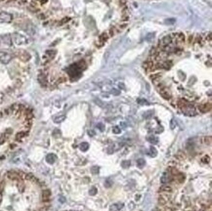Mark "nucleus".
I'll list each match as a JSON object with an SVG mask.
<instances>
[{"label":"nucleus","mask_w":212,"mask_h":211,"mask_svg":"<svg viewBox=\"0 0 212 211\" xmlns=\"http://www.w3.org/2000/svg\"><path fill=\"white\" fill-rule=\"evenodd\" d=\"M11 38H12V42L16 44V45H26V44H28L29 42L28 37L19 33V32H15V33L12 34Z\"/></svg>","instance_id":"obj_1"},{"label":"nucleus","mask_w":212,"mask_h":211,"mask_svg":"<svg viewBox=\"0 0 212 211\" xmlns=\"http://www.w3.org/2000/svg\"><path fill=\"white\" fill-rule=\"evenodd\" d=\"M156 87H157V90H158V92H159L160 96H161L163 99L168 101V100H170V99L172 98L171 92H170L169 89L167 88L163 83H158L156 85Z\"/></svg>","instance_id":"obj_2"},{"label":"nucleus","mask_w":212,"mask_h":211,"mask_svg":"<svg viewBox=\"0 0 212 211\" xmlns=\"http://www.w3.org/2000/svg\"><path fill=\"white\" fill-rule=\"evenodd\" d=\"M171 200V195L170 193H161L158 197V204L161 206L168 204V202Z\"/></svg>","instance_id":"obj_3"},{"label":"nucleus","mask_w":212,"mask_h":211,"mask_svg":"<svg viewBox=\"0 0 212 211\" xmlns=\"http://www.w3.org/2000/svg\"><path fill=\"white\" fill-rule=\"evenodd\" d=\"M183 111L184 115H188V116H194L196 115V109H194V107L192 105L191 103L189 104L188 106L186 107V108H184L183 110H181Z\"/></svg>","instance_id":"obj_4"},{"label":"nucleus","mask_w":212,"mask_h":211,"mask_svg":"<svg viewBox=\"0 0 212 211\" xmlns=\"http://www.w3.org/2000/svg\"><path fill=\"white\" fill-rule=\"evenodd\" d=\"M0 45L5 47H10L12 45V38L11 35L5 34V35L0 36Z\"/></svg>","instance_id":"obj_5"},{"label":"nucleus","mask_w":212,"mask_h":211,"mask_svg":"<svg viewBox=\"0 0 212 211\" xmlns=\"http://www.w3.org/2000/svg\"><path fill=\"white\" fill-rule=\"evenodd\" d=\"M172 181H173V175L171 174L170 171L164 172L161 177H160V182L162 184H168L170 182H172Z\"/></svg>","instance_id":"obj_6"},{"label":"nucleus","mask_w":212,"mask_h":211,"mask_svg":"<svg viewBox=\"0 0 212 211\" xmlns=\"http://www.w3.org/2000/svg\"><path fill=\"white\" fill-rule=\"evenodd\" d=\"M13 59V56L6 52H0V63L2 64H9Z\"/></svg>","instance_id":"obj_7"},{"label":"nucleus","mask_w":212,"mask_h":211,"mask_svg":"<svg viewBox=\"0 0 212 211\" xmlns=\"http://www.w3.org/2000/svg\"><path fill=\"white\" fill-rule=\"evenodd\" d=\"M143 68H144V69L147 73H149V71H154V69H156V66H154V63L152 59H148V60L145 61V63L143 64Z\"/></svg>","instance_id":"obj_8"},{"label":"nucleus","mask_w":212,"mask_h":211,"mask_svg":"<svg viewBox=\"0 0 212 211\" xmlns=\"http://www.w3.org/2000/svg\"><path fill=\"white\" fill-rule=\"evenodd\" d=\"M13 17L11 14L6 13V12H0V23H11Z\"/></svg>","instance_id":"obj_9"},{"label":"nucleus","mask_w":212,"mask_h":211,"mask_svg":"<svg viewBox=\"0 0 212 211\" xmlns=\"http://www.w3.org/2000/svg\"><path fill=\"white\" fill-rule=\"evenodd\" d=\"M198 111L203 113H206L208 111H211V103L210 102H207V103H201L198 105Z\"/></svg>","instance_id":"obj_10"},{"label":"nucleus","mask_w":212,"mask_h":211,"mask_svg":"<svg viewBox=\"0 0 212 211\" xmlns=\"http://www.w3.org/2000/svg\"><path fill=\"white\" fill-rule=\"evenodd\" d=\"M7 178H8L9 180H12V181H20L22 180L21 177H20L19 175V172L18 171H15V170H10L7 172Z\"/></svg>","instance_id":"obj_11"},{"label":"nucleus","mask_w":212,"mask_h":211,"mask_svg":"<svg viewBox=\"0 0 212 211\" xmlns=\"http://www.w3.org/2000/svg\"><path fill=\"white\" fill-rule=\"evenodd\" d=\"M17 56H18V58L20 60L23 62H28L29 59H30V55H29L26 51H23V50L19 51L18 53H17Z\"/></svg>","instance_id":"obj_12"},{"label":"nucleus","mask_w":212,"mask_h":211,"mask_svg":"<svg viewBox=\"0 0 212 211\" xmlns=\"http://www.w3.org/2000/svg\"><path fill=\"white\" fill-rule=\"evenodd\" d=\"M174 37V41L176 44H183L185 42V39H186V37L183 33H181V32H179V33H174L173 34Z\"/></svg>","instance_id":"obj_13"},{"label":"nucleus","mask_w":212,"mask_h":211,"mask_svg":"<svg viewBox=\"0 0 212 211\" xmlns=\"http://www.w3.org/2000/svg\"><path fill=\"white\" fill-rule=\"evenodd\" d=\"M159 192L161 193H173V188H172L171 185H168V184H163V185L160 187Z\"/></svg>","instance_id":"obj_14"},{"label":"nucleus","mask_w":212,"mask_h":211,"mask_svg":"<svg viewBox=\"0 0 212 211\" xmlns=\"http://www.w3.org/2000/svg\"><path fill=\"white\" fill-rule=\"evenodd\" d=\"M150 78H151V80L152 81V83H154V85L156 86L157 84L160 83V80H161V73H152V74H151Z\"/></svg>","instance_id":"obj_15"},{"label":"nucleus","mask_w":212,"mask_h":211,"mask_svg":"<svg viewBox=\"0 0 212 211\" xmlns=\"http://www.w3.org/2000/svg\"><path fill=\"white\" fill-rule=\"evenodd\" d=\"M172 42V37L171 35H166L164 36L163 38L161 39V40L159 41V45L162 46V47H165V46H168L171 44Z\"/></svg>","instance_id":"obj_16"},{"label":"nucleus","mask_w":212,"mask_h":211,"mask_svg":"<svg viewBox=\"0 0 212 211\" xmlns=\"http://www.w3.org/2000/svg\"><path fill=\"white\" fill-rule=\"evenodd\" d=\"M199 141H200L201 145H204V146H210L211 145V137L210 136H204V137H201L200 139H199Z\"/></svg>","instance_id":"obj_17"},{"label":"nucleus","mask_w":212,"mask_h":211,"mask_svg":"<svg viewBox=\"0 0 212 211\" xmlns=\"http://www.w3.org/2000/svg\"><path fill=\"white\" fill-rule=\"evenodd\" d=\"M51 197V191L48 189H45L42 192V200L43 202H48Z\"/></svg>","instance_id":"obj_18"},{"label":"nucleus","mask_w":212,"mask_h":211,"mask_svg":"<svg viewBox=\"0 0 212 211\" xmlns=\"http://www.w3.org/2000/svg\"><path fill=\"white\" fill-rule=\"evenodd\" d=\"M189 104H190L189 102L187 100H185V99H179L178 102H177V106H178V108L180 110H183V109L186 108Z\"/></svg>","instance_id":"obj_19"},{"label":"nucleus","mask_w":212,"mask_h":211,"mask_svg":"<svg viewBox=\"0 0 212 211\" xmlns=\"http://www.w3.org/2000/svg\"><path fill=\"white\" fill-rule=\"evenodd\" d=\"M38 81H39V83H40L41 85L44 86V87H45V86H47V77H46L45 74H43V73L39 74V75H38Z\"/></svg>","instance_id":"obj_20"},{"label":"nucleus","mask_w":212,"mask_h":211,"mask_svg":"<svg viewBox=\"0 0 212 211\" xmlns=\"http://www.w3.org/2000/svg\"><path fill=\"white\" fill-rule=\"evenodd\" d=\"M175 157H176V159H177V160L182 161V160L186 159L187 155H186V153H185L183 151H179L178 153H176V155H175Z\"/></svg>","instance_id":"obj_21"},{"label":"nucleus","mask_w":212,"mask_h":211,"mask_svg":"<svg viewBox=\"0 0 212 211\" xmlns=\"http://www.w3.org/2000/svg\"><path fill=\"white\" fill-rule=\"evenodd\" d=\"M175 178H176V181L178 182L179 184L183 183L185 179H186V176H185L184 173H181V172H178L176 175H175Z\"/></svg>","instance_id":"obj_22"},{"label":"nucleus","mask_w":212,"mask_h":211,"mask_svg":"<svg viewBox=\"0 0 212 211\" xmlns=\"http://www.w3.org/2000/svg\"><path fill=\"white\" fill-rule=\"evenodd\" d=\"M28 131H21V132L17 133L16 140L17 141H22L24 137H26V136H28Z\"/></svg>","instance_id":"obj_23"},{"label":"nucleus","mask_w":212,"mask_h":211,"mask_svg":"<svg viewBox=\"0 0 212 211\" xmlns=\"http://www.w3.org/2000/svg\"><path fill=\"white\" fill-rule=\"evenodd\" d=\"M108 39V34L107 33V32H103L99 37V41L101 42V45H103Z\"/></svg>","instance_id":"obj_24"},{"label":"nucleus","mask_w":212,"mask_h":211,"mask_svg":"<svg viewBox=\"0 0 212 211\" xmlns=\"http://www.w3.org/2000/svg\"><path fill=\"white\" fill-rule=\"evenodd\" d=\"M56 160V155L54 153H49V155L46 156V161L50 164H53Z\"/></svg>","instance_id":"obj_25"},{"label":"nucleus","mask_w":212,"mask_h":211,"mask_svg":"<svg viewBox=\"0 0 212 211\" xmlns=\"http://www.w3.org/2000/svg\"><path fill=\"white\" fill-rule=\"evenodd\" d=\"M122 207H123V204H122V203H115V204L110 205V211H118L119 209H121Z\"/></svg>","instance_id":"obj_26"},{"label":"nucleus","mask_w":212,"mask_h":211,"mask_svg":"<svg viewBox=\"0 0 212 211\" xmlns=\"http://www.w3.org/2000/svg\"><path fill=\"white\" fill-rule=\"evenodd\" d=\"M45 55L48 57L49 60H51V59H53L54 57L56 56V51L55 50H48V51H46Z\"/></svg>","instance_id":"obj_27"},{"label":"nucleus","mask_w":212,"mask_h":211,"mask_svg":"<svg viewBox=\"0 0 212 211\" xmlns=\"http://www.w3.org/2000/svg\"><path fill=\"white\" fill-rule=\"evenodd\" d=\"M65 118H66V116L65 115H58V116H56V117H54V122L55 123H61V122H63L64 120H65Z\"/></svg>","instance_id":"obj_28"},{"label":"nucleus","mask_w":212,"mask_h":211,"mask_svg":"<svg viewBox=\"0 0 212 211\" xmlns=\"http://www.w3.org/2000/svg\"><path fill=\"white\" fill-rule=\"evenodd\" d=\"M148 142L152 143V144H156L157 142H158V139H157L156 136H149V137L147 138Z\"/></svg>","instance_id":"obj_29"},{"label":"nucleus","mask_w":212,"mask_h":211,"mask_svg":"<svg viewBox=\"0 0 212 211\" xmlns=\"http://www.w3.org/2000/svg\"><path fill=\"white\" fill-rule=\"evenodd\" d=\"M80 150L81 151H87L88 150V149H89V144H88V143H82V144H81V145H80Z\"/></svg>","instance_id":"obj_30"},{"label":"nucleus","mask_w":212,"mask_h":211,"mask_svg":"<svg viewBox=\"0 0 212 211\" xmlns=\"http://www.w3.org/2000/svg\"><path fill=\"white\" fill-rule=\"evenodd\" d=\"M146 164V162H145V159H143V158H139V159L137 160V165L139 166L140 168H143Z\"/></svg>","instance_id":"obj_31"},{"label":"nucleus","mask_w":212,"mask_h":211,"mask_svg":"<svg viewBox=\"0 0 212 211\" xmlns=\"http://www.w3.org/2000/svg\"><path fill=\"white\" fill-rule=\"evenodd\" d=\"M200 161L203 163H208V162H210V156H209V155H204V156H203V157L200 158Z\"/></svg>","instance_id":"obj_32"},{"label":"nucleus","mask_w":212,"mask_h":211,"mask_svg":"<svg viewBox=\"0 0 212 211\" xmlns=\"http://www.w3.org/2000/svg\"><path fill=\"white\" fill-rule=\"evenodd\" d=\"M149 155H151V156H152V157H154V156H156V155H157V151H156V150L154 147H152L151 149H150Z\"/></svg>","instance_id":"obj_33"},{"label":"nucleus","mask_w":212,"mask_h":211,"mask_svg":"<svg viewBox=\"0 0 212 211\" xmlns=\"http://www.w3.org/2000/svg\"><path fill=\"white\" fill-rule=\"evenodd\" d=\"M99 167H98V166H92V167H91V172L93 173V174H98V173H99Z\"/></svg>","instance_id":"obj_34"},{"label":"nucleus","mask_w":212,"mask_h":211,"mask_svg":"<svg viewBox=\"0 0 212 211\" xmlns=\"http://www.w3.org/2000/svg\"><path fill=\"white\" fill-rule=\"evenodd\" d=\"M121 165L123 168H128L130 166V161L129 160H124L121 162Z\"/></svg>","instance_id":"obj_35"},{"label":"nucleus","mask_w":212,"mask_h":211,"mask_svg":"<svg viewBox=\"0 0 212 211\" xmlns=\"http://www.w3.org/2000/svg\"><path fill=\"white\" fill-rule=\"evenodd\" d=\"M196 44H199V45L203 44V37L200 35H198L196 37Z\"/></svg>","instance_id":"obj_36"},{"label":"nucleus","mask_w":212,"mask_h":211,"mask_svg":"<svg viewBox=\"0 0 212 211\" xmlns=\"http://www.w3.org/2000/svg\"><path fill=\"white\" fill-rule=\"evenodd\" d=\"M112 132L114 134H119L121 132V129H120L119 126H114V127L112 128Z\"/></svg>","instance_id":"obj_37"},{"label":"nucleus","mask_w":212,"mask_h":211,"mask_svg":"<svg viewBox=\"0 0 212 211\" xmlns=\"http://www.w3.org/2000/svg\"><path fill=\"white\" fill-rule=\"evenodd\" d=\"M115 29H116L115 28H110V31H110V36H113L115 33H116Z\"/></svg>","instance_id":"obj_38"},{"label":"nucleus","mask_w":212,"mask_h":211,"mask_svg":"<svg viewBox=\"0 0 212 211\" xmlns=\"http://www.w3.org/2000/svg\"><path fill=\"white\" fill-rule=\"evenodd\" d=\"M89 193H90V195H95L96 193H97V189H96V188H92L90 190Z\"/></svg>","instance_id":"obj_39"},{"label":"nucleus","mask_w":212,"mask_h":211,"mask_svg":"<svg viewBox=\"0 0 212 211\" xmlns=\"http://www.w3.org/2000/svg\"><path fill=\"white\" fill-rule=\"evenodd\" d=\"M175 22H176V20H175V19H169V20H166V21H165V24H173Z\"/></svg>","instance_id":"obj_40"},{"label":"nucleus","mask_w":212,"mask_h":211,"mask_svg":"<svg viewBox=\"0 0 212 211\" xmlns=\"http://www.w3.org/2000/svg\"><path fill=\"white\" fill-rule=\"evenodd\" d=\"M105 186L107 188H110V186H112V181H110V180H107V182L105 183Z\"/></svg>","instance_id":"obj_41"},{"label":"nucleus","mask_w":212,"mask_h":211,"mask_svg":"<svg viewBox=\"0 0 212 211\" xmlns=\"http://www.w3.org/2000/svg\"><path fill=\"white\" fill-rule=\"evenodd\" d=\"M138 102H139V104H142V105H148V102L146 101V100H143V99H139V100H138Z\"/></svg>","instance_id":"obj_42"},{"label":"nucleus","mask_w":212,"mask_h":211,"mask_svg":"<svg viewBox=\"0 0 212 211\" xmlns=\"http://www.w3.org/2000/svg\"><path fill=\"white\" fill-rule=\"evenodd\" d=\"M194 35H190L189 36V44H191L192 42H194Z\"/></svg>","instance_id":"obj_43"},{"label":"nucleus","mask_w":212,"mask_h":211,"mask_svg":"<svg viewBox=\"0 0 212 211\" xmlns=\"http://www.w3.org/2000/svg\"><path fill=\"white\" fill-rule=\"evenodd\" d=\"M170 125H171V128H172V129H174V128H175V126H176V122H175V120H174V119H172V120H171V124H170Z\"/></svg>","instance_id":"obj_44"},{"label":"nucleus","mask_w":212,"mask_h":211,"mask_svg":"<svg viewBox=\"0 0 212 211\" xmlns=\"http://www.w3.org/2000/svg\"><path fill=\"white\" fill-rule=\"evenodd\" d=\"M3 100H4V94L3 93H0V104L3 102Z\"/></svg>","instance_id":"obj_45"},{"label":"nucleus","mask_w":212,"mask_h":211,"mask_svg":"<svg viewBox=\"0 0 212 211\" xmlns=\"http://www.w3.org/2000/svg\"><path fill=\"white\" fill-rule=\"evenodd\" d=\"M64 81H66V78H65V77H61V78L58 80V83H62V82H64Z\"/></svg>","instance_id":"obj_46"},{"label":"nucleus","mask_w":212,"mask_h":211,"mask_svg":"<svg viewBox=\"0 0 212 211\" xmlns=\"http://www.w3.org/2000/svg\"><path fill=\"white\" fill-rule=\"evenodd\" d=\"M98 127L100 128V130H104V127H103V124H98Z\"/></svg>","instance_id":"obj_47"},{"label":"nucleus","mask_w":212,"mask_h":211,"mask_svg":"<svg viewBox=\"0 0 212 211\" xmlns=\"http://www.w3.org/2000/svg\"><path fill=\"white\" fill-rule=\"evenodd\" d=\"M88 134H89V136H94V131H88Z\"/></svg>","instance_id":"obj_48"},{"label":"nucleus","mask_w":212,"mask_h":211,"mask_svg":"<svg viewBox=\"0 0 212 211\" xmlns=\"http://www.w3.org/2000/svg\"><path fill=\"white\" fill-rule=\"evenodd\" d=\"M140 199V195H136V200H139Z\"/></svg>","instance_id":"obj_49"},{"label":"nucleus","mask_w":212,"mask_h":211,"mask_svg":"<svg viewBox=\"0 0 212 211\" xmlns=\"http://www.w3.org/2000/svg\"><path fill=\"white\" fill-rule=\"evenodd\" d=\"M1 116H3V111H0V117Z\"/></svg>","instance_id":"obj_50"}]
</instances>
